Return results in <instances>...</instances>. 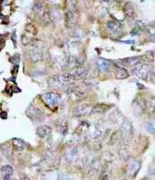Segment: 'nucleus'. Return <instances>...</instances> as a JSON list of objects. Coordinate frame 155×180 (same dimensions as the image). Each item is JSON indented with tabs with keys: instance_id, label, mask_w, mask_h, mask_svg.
Returning a JSON list of instances; mask_svg holds the SVG:
<instances>
[{
	"instance_id": "nucleus-25",
	"label": "nucleus",
	"mask_w": 155,
	"mask_h": 180,
	"mask_svg": "<svg viewBox=\"0 0 155 180\" xmlns=\"http://www.w3.org/2000/svg\"><path fill=\"white\" fill-rule=\"evenodd\" d=\"M151 81L153 83H155V70L151 73Z\"/></svg>"
},
{
	"instance_id": "nucleus-26",
	"label": "nucleus",
	"mask_w": 155,
	"mask_h": 180,
	"mask_svg": "<svg viewBox=\"0 0 155 180\" xmlns=\"http://www.w3.org/2000/svg\"><path fill=\"white\" fill-rule=\"evenodd\" d=\"M1 117H3V118H7V113H1Z\"/></svg>"
},
{
	"instance_id": "nucleus-21",
	"label": "nucleus",
	"mask_w": 155,
	"mask_h": 180,
	"mask_svg": "<svg viewBox=\"0 0 155 180\" xmlns=\"http://www.w3.org/2000/svg\"><path fill=\"white\" fill-rule=\"evenodd\" d=\"M146 33L149 35V38L151 41H155V26L153 25H150V26H146L145 29Z\"/></svg>"
},
{
	"instance_id": "nucleus-12",
	"label": "nucleus",
	"mask_w": 155,
	"mask_h": 180,
	"mask_svg": "<svg viewBox=\"0 0 155 180\" xmlns=\"http://www.w3.org/2000/svg\"><path fill=\"white\" fill-rule=\"evenodd\" d=\"M115 76L117 79H126L129 77V73L123 67H117L115 71Z\"/></svg>"
},
{
	"instance_id": "nucleus-14",
	"label": "nucleus",
	"mask_w": 155,
	"mask_h": 180,
	"mask_svg": "<svg viewBox=\"0 0 155 180\" xmlns=\"http://www.w3.org/2000/svg\"><path fill=\"white\" fill-rule=\"evenodd\" d=\"M97 66L98 68V70L102 72H107L109 70V63L108 61H107L106 59H103L101 58L97 59Z\"/></svg>"
},
{
	"instance_id": "nucleus-18",
	"label": "nucleus",
	"mask_w": 155,
	"mask_h": 180,
	"mask_svg": "<svg viewBox=\"0 0 155 180\" xmlns=\"http://www.w3.org/2000/svg\"><path fill=\"white\" fill-rule=\"evenodd\" d=\"M147 109L151 115H155V97H151L147 104Z\"/></svg>"
},
{
	"instance_id": "nucleus-22",
	"label": "nucleus",
	"mask_w": 155,
	"mask_h": 180,
	"mask_svg": "<svg viewBox=\"0 0 155 180\" xmlns=\"http://www.w3.org/2000/svg\"><path fill=\"white\" fill-rule=\"evenodd\" d=\"M120 138H122V135H121V131H116L115 132L112 136L110 137V143L113 145V144H115L119 140Z\"/></svg>"
},
{
	"instance_id": "nucleus-1",
	"label": "nucleus",
	"mask_w": 155,
	"mask_h": 180,
	"mask_svg": "<svg viewBox=\"0 0 155 180\" xmlns=\"http://www.w3.org/2000/svg\"><path fill=\"white\" fill-rule=\"evenodd\" d=\"M121 135L123 144H128L133 138V125L128 120H125L121 128Z\"/></svg>"
},
{
	"instance_id": "nucleus-16",
	"label": "nucleus",
	"mask_w": 155,
	"mask_h": 180,
	"mask_svg": "<svg viewBox=\"0 0 155 180\" xmlns=\"http://www.w3.org/2000/svg\"><path fill=\"white\" fill-rule=\"evenodd\" d=\"M2 171V174H3V178L4 179H9L11 177V176L13 175V168L9 165H7V166H4L1 169Z\"/></svg>"
},
{
	"instance_id": "nucleus-19",
	"label": "nucleus",
	"mask_w": 155,
	"mask_h": 180,
	"mask_svg": "<svg viewBox=\"0 0 155 180\" xmlns=\"http://www.w3.org/2000/svg\"><path fill=\"white\" fill-rule=\"evenodd\" d=\"M107 106L104 104H99V105H97L93 107L92 109V113H104L107 108Z\"/></svg>"
},
{
	"instance_id": "nucleus-4",
	"label": "nucleus",
	"mask_w": 155,
	"mask_h": 180,
	"mask_svg": "<svg viewBox=\"0 0 155 180\" xmlns=\"http://www.w3.org/2000/svg\"><path fill=\"white\" fill-rule=\"evenodd\" d=\"M151 66L148 63H144V64H139L137 66H135V68L133 70L134 74H136L141 79L146 80L151 73Z\"/></svg>"
},
{
	"instance_id": "nucleus-9",
	"label": "nucleus",
	"mask_w": 155,
	"mask_h": 180,
	"mask_svg": "<svg viewBox=\"0 0 155 180\" xmlns=\"http://www.w3.org/2000/svg\"><path fill=\"white\" fill-rule=\"evenodd\" d=\"M43 58V51L37 48H35L33 50H31L29 51V59L30 61L34 62V63H36V62H39L41 61Z\"/></svg>"
},
{
	"instance_id": "nucleus-23",
	"label": "nucleus",
	"mask_w": 155,
	"mask_h": 180,
	"mask_svg": "<svg viewBox=\"0 0 155 180\" xmlns=\"http://www.w3.org/2000/svg\"><path fill=\"white\" fill-rule=\"evenodd\" d=\"M2 152H3V154H4L7 158L11 159L13 153H12V149H11L10 147H8L7 145H4L3 148H2Z\"/></svg>"
},
{
	"instance_id": "nucleus-5",
	"label": "nucleus",
	"mask_w": 155,
	"mask_h": 180,
	"mask_svg": "<svg viewBox=\"0 0 155 180\" xmlns=\"http://www.w3.org/2000/svg\"><path fill=\"white\" fill-rule=\"evenodd\" d=\"M26 114L30 119H32L35 122H41L44 119V113H43V111L34 105L28 107V109L26 110Z\"/></svg>"
},
{
	"instance_id": "nucleus-11",
	"label": "nucleus",
	"mask_w": 155,
	"mask_h": 180,
	"mask_svg": "<svg viewBox=\"0 0 155 180\" xmlns=\"http://www.w3.org/2000/svg\"><path fill=\"white\" fill-rule=\"evenodd\" d=\"M107 29L111 33H118L120 32L121 30L123 29V25L120 22H117V21H109L107 24Z\"/></svg>"
},
{
	"instance_id": "nucleus-20",
	"label": "nucleus",
	"mask_w": 155,
	"mask_h": 180,
	"mask_svg": "<svg viewBox=\"0 0 155 180\" xmlns=\"http://www.w3.org/2000/svg\"><path fill=\"white\" fill-rule=\"evenodd\" d=\"M33 9L36 15H41L43 12V4L42 2H36Z\"/></svg>"
},
{
	"instance_id": "nucleus-24",
	"label": "nucleus",
	"mask_w": 155,
	"mask_h": 180,
	"mask_svg": "<svg viewBox=\"0 0 155 180\" xmlns=\"http://www.w3.org/2000/svg\"><path fill=\"white\" fill-rule=\"evenodd\" d=\"M139 168H140V166H139V163H138L137 161H134V162L131 163L130 166H129V169H130V171L133 172V173L137 172V170L139 169Z\"/></svg>"
},
{
	"instance_id": "nucleus-10",
	"label": "nucleus",
	"mask_w": 155,
	"mask_h": 180,
	"mask_svg": "<svg viewBox=\"0 0 155 180\" xmlns=\"http://www.w3.org/2000/svg\"><path fill=\"white\" fill-rule=\"evenodd\" d=\"M51 134V128L47 125L40 126L37 129V135L42 139H47Z\"/></svg>"
},
{
	"instance_id": "nucleus-6",
	"label": "nucleus",
	"mask_w": 155,
	"mask_h": 180,
	"mask_svg": "<svg viewBox=\"0 0 155 180\" xmlns=\"http://www.w3.org/2000/svg\"><path fill=\"white\" fill-rule=\"evenodd\" d=\"M92 109L93 106L89 104H81L79 105H78L74 112H73V115L75 117H83V116H87L89 113H92Z\"/></svg>"
},
{
	"instance_id": "nucleus-7",
	"label": "nucleus",
	"mask_w": 155,
	"mask_h": 180,
	"mask_svg": "<svg viewBox=\"0 0 155 180\" xmlns=\"http://www.w3.org/2000/svg\"><path fill=\"white\" fill-rule=\"evenodd\" d=\"M78 21L77 9H69L65 14V25L67 28H72L75 26Z\"/></svg>"
},
{
	"instance_id": "nucleus-15",
	"label": "nucleus",
	"mask_w": 155,
	"mask_h": 180,
	"mask_svg": "<svg viewBox=\"0 0 155 180\" xmlns=\"http://www.w3.org/2000/svg\"><path fill=\"white\" fill-rule=\"evenodd\" d=\"M123 12H125L126 17H128L129 19H133L134 17V9L130 2L126 3V5L123 6Z\"/></svg>"
},
{
	"instance_id": "nucleus-8",
	"label": "nucleus",
	"mask_w": 155,
	"mask_h": 180,
	"mask_svg": "<svg viewBox=\"0 0 155 180\" xmlns=\"http://www.w3.org/2000/svg\"><path fill=\"white\" fill-rule=\"evenodd\" d=\"M71 74H72L74 80L82 79L87 74V68L85 66H79L71 71Z\"/></svg>"
},
{
	"instance_id": "nucleus-3",
	"label": "nucleus",
	"mask_w": 155,
	"mask_h": 180,
	"mask_svg": "<svg viewBox=\"0 0 155 180\" xmlns=\"http://www.w3.org/2000/svg\"><path fill=\"white\" fill-rule=\"evenodd\" d=\"M142 61L143 59L140 57H130L123 59H117V61H115V63L119 67H135L141 64Z\"/></svg>"
},
{
	"instance_id": "nucleus-13",
	"label": "nucleus",
	"mask_w": 155,
	"mask_h": 180,
	"mask_svg": "<svg viewBox=\"0 0 155 180\" xmlns=\"http://www.w3.org/2000/svg\"><path fill=\"white\" fill-rule=\"evenodd\" d=\"M57 80L60 81L61 84H68L71 83V81H73V77L71 72H68V73H63L60 76L57 77Z\"/></svg>"
},
{
	"instance_id": "nucleus-17",
	"label": "nucleus",
	"mask_w": 155,
	"mask_h": 180,
	"mask_svg": "<svg viewBox=\"0 0 155 180\" xmlns=\"http://www.w3.org/2000/svg\"><path fill=\"white\" fill-rule=\"evenodd\" d=\"M12 142H13V146L15 147V149H17V151H23V149H24L25 143L23 140L18 139V138H15L12 140Z\"/></svg>"
},
{
	"instance_id": "nucleus-2",
	"label": "nucleus",
	"mask_w": 155,
	"mask_h": 180,
	"mask_svg": "<svg viewBox=\"0 0 155 180\" xmlns=\"http://www.w3.org/2000/svg\"><path fill=\"white\" fill-rule=\"evenodd\" d=\"M41 98L43 101V103L51 109L58 107L60 101V96L55 93H45L41 97Z\"/></svg>"
}]
</instances>
